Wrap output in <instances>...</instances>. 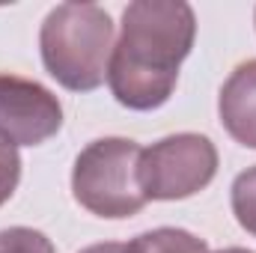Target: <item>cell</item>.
<instances>
[{
  "mask_svg": "<svg viewBox=\"0 0 256 253\" xmlns=\"http://www.w3.org/2000/svg\"><path fill=\"white\" fill-rule=\"evenodd\" d=\"M45 72L72 92H92L108 80L114 21L96 3H60L39 30Z\"/></svg>",
  "mask_w": 256,
  "mask_h": 253,
  "instance_id": "cell-2",
  "label": "cell"
},
{
  "mask_svg": "<svg viewBox=\"0 0 256 253\" xmlns=\"http://www.w3.org/2000/svg\"><path fill=\"white\" fill-rule=\"evenodd\" d=\"M254 18H256V15H254Z\"/></svg>",
  "mask_w": 256,
  "mask_h": 253,
  "instance_id": "cell-13",
  "label": "cell"
},
{
  "mask_svg": "<svg viewBox=\"0 0 256 253\" xmlns=\"http://www.w3.org/2000/svg\"><path fill=\"white\" fill-rule=\"evenodd\" d=\"M196 39V15L185 0H134L122 9L108 86L128 110H158L170 102L179 66Z\"/></svg>",
  "mask_w": 256,
  "mask_h": 253,
  "instance_id": "cell-1",
  "label": "cell"
},
{
  "mask_svg": "<svg viewBox=\"0 0 256 253\" xmlns=\"http://www.w3.org/2000/svg\"><path fill=\"white\" fill-rule=\"evenodd\" d=\"M122 253H208V244L179 226H158L122 244Z\"/></svg>",
  "mask_w": 256,
  "mask_h": 253,
  "instance_id": "cell-7",
  "label": "cell"
},
{
  "mask_svg": "<svg viewBox=\"0 0 256 253\" xmlns=\"http://www.w3.org/2000/svg\"><path fill=\"white\" fill-rule=\"evenodd\" d=\"M214 253H254V250H248V248H224V250H214Z\"/></svg>",
  "mask_w": 256,
  "mask_h": 253,
  "instance_id": "cell-12",
  "label": "cell"
},
{
  "mask_svg": "<svg viewBox=\"0 0 256 253\" xmlns=\"http://www.w3.org/2000/svg\"><path fill=\"white\" fill-rule=\"evenodd\" d=\"M140 146L128 137H102L86 143L72 167V194L96 218H134L149 200L140 188Z\"/></svg>",
  "mask_w": 256,
  "mask_h": 253,
  "instance_id": "cell-3",
  "label": "cell"
},
{
  "mask_svg": "<svg viewBox=\"0 0 256 253\" xmlns=\"http://www.w3.org/2000/svg\"><path fill=\"white\" fill-rule=\"evenodd\" d=\"M80 253H122V244H116V242H102V244H90V248H84Z\"/></svg>",
  "mask_w": 256,
  "mask_h": 253,
  "instance_id": "cell-11",
  "label": "cell"
},
{
  "mask_svg": "<svg viewBox=\"0 0 256 253\" xmlns=\"http://www.w3.org/2000/svg\"><path fill=\"white\" fill-rule=\"evenodd\" d=\"M63 128L60 98L39 80L0 74V140L9 146H39Z\"/></svg>",
  "mask_w": 256,
  "mask_h": 253,
  "instance_id": "cell-5",
  "label": "cell"
},
{
  "mask_svg": "<svg viewBox=\"0 0 256 253\" xmlns=\"http://www.w3.org/2000/svg\"><path fill=\"white\" fill-rule=\"evenodd\" d=\"M218 116L236 143L256 149V60L236 66L224 80L218 96Z\"/></svg>",
  "mask_w": 256,
  "mask_h": 253,
  "instance_id": "cell-6",
  "label": "cell"
},
{
  "mask_svg": "<svg viewBox=\"0 0 256 253\" xmlns=\"http://www.w3.org/2000/svg\"><path fill=\"white\" fill-rule=\"evenodd\" d=\"M0 253H57L51 238L30 226L0 230Z\"/></svg>",
  "mask_w": 256,
  "mask_h": 253,
  "instance_id": "cell-9",
  "label": "cell"
},
{
  "mask_svg": "<svg viewBox=\"0 0 256 253\" xmlns=\"http://www.w3.org/2000/svg\"><path fill=\"white\" fill-rule=\"evenodd\" d=\"M18 182H21V155L15 146L0 140V206L9 202Z\"/></svg>",
  "mask_w": 256,
  "mask_h": 253,
  "instance_id": "cell-10",
  "label": "cell"
},
{
  "mask_svg": "<svg viewBox=\"0 0 256 253\" xmlns=\"http://www.w3.org/2000/svg\"><path fill=\"white\" fill-rule=\"evenodd\" d=\"M218 149L206 134H170L140 152V188L146 200H188L212 185Z\"/></svg>",
  "mask_w": 256,
  "mask_h": 253,
  "instance_id": "cell-4",
  "label": "cell"
},
{
  "mask_svg": "<svg viewBox=\"0 0 256 253\" xmlns=\"http://www.w3.org/2000/svg\"><path fill=\"white\" fill-rule=\"evenodd\" d=\"M230 202H232V214H236L238 226L256 236V167H248L244 173L236 176L232 190H230Z\"/></svg>",
  "mask_w": 256,
  "mask_h": 253,
  "instance_id": "cell-8",
  "label": "cell"
}]
</instances>
